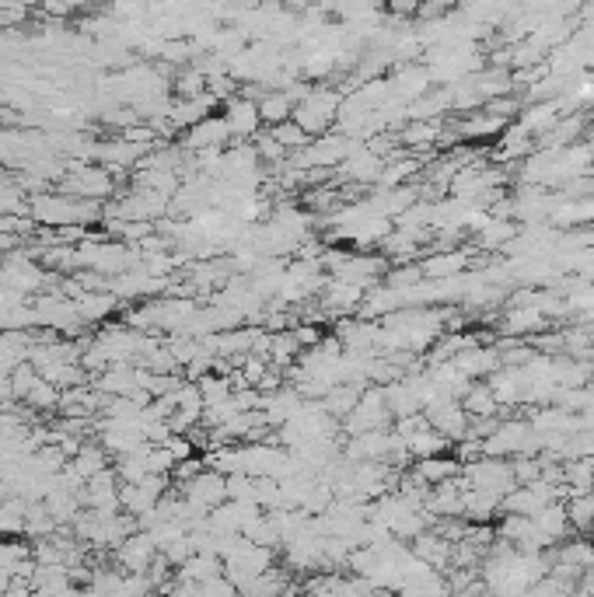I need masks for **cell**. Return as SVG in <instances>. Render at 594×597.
<instances>
[{
  "instance_id": "cell-1",
  "label": "cell",
  "mask_w": 594,
  "mask_h": 597,
  "mask_svg": "<svg viewBox=\"0 0 594 597\" xmlns=\"http://www.w3.org/2000/svg\"><path fill=\"white\" fill-rule=\"evenodd\" d=\"M221 563H224V577L242 591L245 584H252L256 577H263V573L273 570V552L259 549V545L245 542V538H238V545L221 559Z\"/></svg>"
},
{
  "instance_id": "cell-2",
  "label": "cell",
  "mask_w": 594,
  "mask_h": 597,
  "mask_svg": "<svg viewBox=\"0 0 594 597\" xmlns=\"http://www.w3.org/2000/svg\"><path fill=\"white\" fill-rule=\"evenodd\" d=\"M339 109H343V95H339V91L315 88L304 102H297L294 123L301 126L308 137L311 133H325V126H332V119H339Z\"/></svg>"
},
{
  "instance_id": "cell-3",
  "label": "cell",
  "mask_w": 594,
  "mask_h": 597,
  "mask_svg": "<svg viewBox=\"0 0 594 597\" xmlns=\"http://www.w3.org/2000/svg\"><path fill=\"white\" fill-rule=\"evenodd\" d=\"M189 496H193V503H200V507L207 510L224 507V500H228V479L217 472H203L200 479L189 486Z\"/></svg>"
},
{
  "instance_id": "cell-4",
  "label": "cell",
  "mask_w": 594,
  "mask_h": 597,
  "mask_svg": "<svg viewBox=\"0 0 594 597\" xmlns=\"http://www.w3.org/2000/svg\"><path fill=\"white\" fill-rule=\"evenodd\" d=\"M224 123H228L231 133H245V137H252V133L259 130V102H249V98H235V102L228 105V116H224Z\"/></svg>"
},
{
  "instance_id": "cell-5",
  "label": "cell",
  "mask_w": 594,
  "mask_h": 597,
  "mask_svg": "<svg viewBox=\"0 0 594 597\" xmlns=\"http://www.w3.org/2000/svg\"><path fill=\"white\" fill-rule=\"evenodd\" d=\"M259 119L270 123L273 130L284 126V123H291L294 119V98L287 95V91H270V95L259 102Z\"/></svg>"
},
{
  "instance_id": "cell-6",
  "label": "cell",
  "mask_w": 594,
  "mask_h": 597,
  "mask_svg": "<svg viewBox=\"0 0 594 597\" xmlns=\"http://www.w3.org/2000/svg\"><path fill=\"white\" fill-rule=\"evenodd\" d=\"M291 587V577H287V570H277L273 566L270 573H263V577H256L252 584L242 587V597H280Z\"/></svg>"
},
{
  "instance_id": "cell-7",
  "label": "cell",
  "mask_w": 594,
  "mask_h": 597,
  "mask_svg": "<svg viewBox=\"0 0 594 597\" xmlns=\"http://www.w3.org/2000/svg\"><path fill=\"white\" fill-rule=\"evenodd\" d=\"M567 517H570V528H577V531H591V528H594V493L570 496V503H567Z\"/></svg>"
},
{
  "instance_id": "cell-8",
  "label": "cell",
  "mask_w": 594,
  "mask_h": 597,
  "mask_svg": "<svg viewBox=\"0 0 594 597\" xmlns=\"http://www.w3.org/2000/svg\"><path fill=\"white\" fill-rule=\"evenodd\" d=\"M270 137L277 140V144L284 147V151H304V147L311 144L308 133H304L301 126L294 123V119H291V123H284V126H277V130H273Z\"/></svg>"
},
{
  "instance_id": "cell-9",
  "label": "cell",
  "mask_w": 594,
  "mask_h": 597,
  "mask_svg": "<svg viewBox=\"0 0 594 597\" xmlns=\"http://www.w3.org/2000/svg\"><path fill=\"white\" fill-rule=\"evenodd\" d=\"M280 597H304V587H297V584H291V587H287V591H284V594H280Z\"/></svg>"
}]
</instances>
